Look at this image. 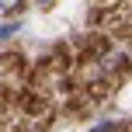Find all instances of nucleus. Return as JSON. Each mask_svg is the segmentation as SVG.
<instances>
[{
	"instance_id": "2",
	"label": "nucleus",
	"mask_w": 132,
	"mask_h": 132,
	"mask_svg": "<svg viewBox=\"0 0 132 132\" xmlns=\"http://www.w3.org/2000/svg\"><path fill=\"white\" fill-rule=\"evenodd\" d=\"M14 28H18V24H7V28H0V38H4V35H11Z\"/></svg>"
},
{
	"instance_id": "3",
	"label": "nucleus",
	"mask_w": 132,
	"mask_h": 132,
	"mask_svg": "<svg viewBox=\"0 0 132 132\" xmlns=\"http://www.w3.org/2000/svg\"><path fill=\"white\" fill-rule=\"evenodd\" d=\"M94 132H115V129L111 125H101V129H94Z\"/></svg>"
},
{
	"instance_id": "1",
	"label": "nucleus",
	"mask_w": 132,
	"mask_h": 132,
	"mask_svg": "<svg viewBox=\"0 0 132 132\" xmlns=\"http://www.w3.org/2000/svg\"><path fill=\"white\" fill-rule=\"evenodd\" d=\"M18 7H21V0H0V11H7V14L18 11Z\"/></svg>"
}]
</instances>
